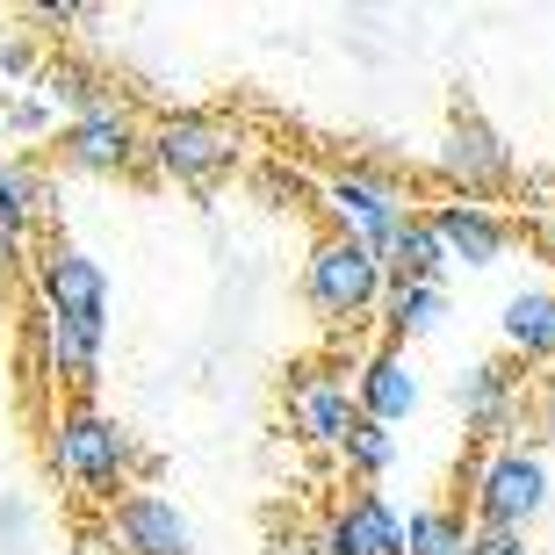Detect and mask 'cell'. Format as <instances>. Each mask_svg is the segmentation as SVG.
<instances>
[{
    "label": "cell",
    "instance_id": "obj_5",
    "mask_svg": "<svg viewBox=\"0 0 555 555\" xmlns=\"http://www.w3.org/2000/svg\"><path fill=\"white\" fill-rule=\"evenodd\" d=\"M325 217L339 238H361L369 253H383L397 238V224L412 217V203L390 173H339V181H325Z\"/></svg>",
    "mask_w": 555,
    "mask_h": 555
},
{
    "label": "cell",
    "instance_id": "obj_10",
    "mask_svg": "<svg viewBox=\"0 0 555 555\" xmlns=\"http://www.w3.org/2000/svg\"><path fill=\"white\" fill-rule=\"evenodd\" d=\"M353 418H361V404H353V390L339 383V375L304 369L296 383H288V426L304 433L310 448H339Z\"/></svg>",
    "mask_w": 555,
    "mask_h": 555
},
{
    "label": "cell",
    "instance_id": "obj_7",
    "mask_svg": "<svg viewBox=\"0 0 555 555\" xmlns=\"http://www.w3.org/2000/svg\"><path fill=\"white\" fill-rule=\"evenodd\" d=\"M59 166H73V173H138V166H152L138 116L124 102L94 108V116H73L59 138Z\"/></svg>",
    "mask_w": 555,
    "mask_h": 555
},
{
    "label": "cell",
    "instance_id": "obj_12",
    "mask_svg": "<svg viewBox=\"0 0 555 555\" xmlns=\"http://www.w3.org/2000/svg\"><path fill=\"white\" fill-rule=\"evenodd\" d=\"M325 555H412L404 548V519L375 491H353L325 527Z\"/></svg>",
    "mask_w": 555,
    "mask_h": 555
},
{
    "label": "cell",
    "instance_id": "obj_4",
    "mask_svg": "<svg viewBox=\"0 0 555 555\" xmlns=\"http://www.w3.org/2000/svg\"><path fill=\"white\" fill-rule=\"evenodd\" d=\"M469 505H476V527L483 534H527L534 513L548 505V469H541V454L527 448H498L469 483Z\"/></svg>",
    "mask_w": 555,
    "mask_h": 555
},
{
    "label": "cell",
    "instance_id": "obj_16",
    "mask_svg": "<svg viewBox=\"0 0 555 555\" xmlns=\"http://www.w3.org/2000/svg\"><path fill=\"white\" fill-rule=\"evenodd\" d=\"M375 260H383L390 282H440V268H448V253H440V238H433V224L418 217V209L397 224V238L375 253Z\"/></svg>",
    "mask_w": 555,
    "mask_h": 555
},
{
    "label": "cell",
    "instance_id": "obj_15",
    "mask_svg": "<svg viewBox=\"0 0 555 555\" xmlns=\"http://www.w3.org/2000/svg\"><path fill=\"white\" fill-rule=\"evenodd\" d=\"M43 347H51V375L73 390V404H87L94 375H102V332L94 325H65V318H43Z\"/></svg>",
    "mask_w": 555,
    "mask_h": 555
},
{
    "label": "cell",
    "instance_id": "obj_13",
    "mask_svg": "<svg viewBox=\"0 0 555 555\" xmlns=\"http://www.w3.org/2000/svg\"><path fill=\"white\" fill-rule=\"evenodd\" d=\"M353 404H361V418H383V426H397V418L418 404V375L412 361H404V347H375L369 361H361V375H353Z\"/></svg>",
    "mask_w": 555,
    "mask_h": 555
},
{
    "label": "cell",
    "instance_id": "obj_3",
    "mask_svg": "<svg viewBox=\"0 0 555 555\" xmlns=\"http://www.w3.org/2000/svg\"><path fill=\"white\" fill-rule=\"evenodd\" d=\"M238 130H224L217 116H203V108H173V116H159V124L144 130V159H152V173H166V181H188V188H209L224 181L231 166H238Z\"/></svg>",
    "mask_w": 555,
    "mask_h": 555
},
{
    "label": "cell",
    "instance_id": "obj_2",
    "mask_svg": "<svg viewBox=\"0 0 555 555\" xmlns=\"http://www.w3.org/2000/svg\"><path fill=\"white\" fill-rule=\"evenodd\" d=\"M304 296H310V310H318V318L353 325V318H369V310L390 296V274H383V260H375L361 238L325 231V238L310 246V260H304Z\"/></svg>",
    "mask_w": 555,
    "mask_h": 555
},
{
    "label": "cell",
    "instance_id": "obj_8",
    "mask_svg": "<svg viewBox=\"0 0 555 555\" xmlns=\"http://www.w3.org/2000/svg\"><path fill=\"white\" fill-rule=\"evenodd\" d=\"M440 173L462 188V203L469 195H498V188L513 181V144L498 138L476 108H454V130H448V152H440Z\"/></svg>",
    "mask_w": 555,
    "mask_h": 555
},
{
    "label": "cell",
    "instance_id": "obj_9",
    "mask_svg": "<svg viewBox=\"0 0 555 555\" xmlns=\"http://www.w3.org/2000/svg\"><path fill=\"white\" fill-rule=\"evenodd\" d=\"M426 224H433V238H440V253L462 260V268H491V260H505V246H513V224L483 203H462V195H454V203H433Z\"/></svg>",
    "mask_w": 555,
    "mask_h": 555
},
{
    "label": "cell",
    "instance_id": "obj_18",
    "mask_svg": "<svg viewBox=\"0 0 555 555\" xmlns=\"http://www.w3.org/2000/svg\"><path fill=\"white\" fill-rule=\"evenodd\" d=\"M339 462H347V476H361V483L390 476V462H397V433L383 426V418H353L347 440H339Z\"/></svg>",
    "mask_w": 555,
    "mask_h": 555
},
{
    "label": "cell",
    "instance_id": "obj_1",
    "mask_svg": "<svg viewBox=\"0 0 555 555\" xmlns=\"http://www.w3.org/2000/svg\"><path fill=\"white\" fill-rule=\"evenodd\" d=\"M51 462H59L65 483H80L87 498H102V505H124L138 491V476L152 469V454L130 440L124 426L94 404H65L59 426H51Z\"/></svg>",
    "mask_w": 555,
    "mask_h": 555
},
{
    "label": "cell",
    "instance_id": "obj_11",
    "mask_svg": "<svg viewBox=\"0 0 555 555\" xmlns=\"http://www.w3.org/2000/svg\"><path fill=\"white\" fill-rule=\"evenodd\" d=\"M108 513H116V541H124V555H195V534H188V519L173 513V498L130 491L124 505H108Z\"/></svg>",
    "mask_w": 555,
    "mask_h": 555
},
{
    "label": "cell",
    "instance_id": "obj_21",
    "mask_svg": "<svg viewBox=\"0 0 555 555\" xmlns=\"http://www.w3.org/2000/svg\"><path fill=\"white\" fill-rule=\"evenodd\" d=\"M469 527H462V513H448V505H426V513L404 519V548L412 555H469Z\"/></svg>",
    "mask_w": 555,
    "mask_h": 555
},
{
    "label": "cell",
    "instance_id": "obj_14",
    "mask_svg": "<svg viewBox=\"0 0 555 555\" xmlns=\"http://www.w3.org/2000/svg\"><path fill=\"white\" fill-rule=\"evenodd\" d=\"M454 404H462V418H469L476 440H498V433L513 426V412H519V383L498 369V361H476V369L454 375Z\"/></svg>",
    "mask_w": 555,
    "mask_h": 555
},
{
    "label": "cell",
    "instance_id": "obj_22",
    "mask_svg": "<svg viewBox=\"0 0 555 555\" xmlns=\"http://www.w3.org/2000/svg\"><path fill=\"white\" fill-rule=\"evenodd\" d=\"M469 555H527V541H519V534H483V527H476Z\"/></svg>",
    "mask_w": 555,
    "mask_h": 555
},
{
    "label": "cell",
    "instance_id": "obj_19",
    "mask_svg": "<svg viewBox=\"0 0 555 555\" xmlns=\"http://www.w3.org/2000/svg\"><path fill=\"white\" fill-rule=\"evenodd\" d=\"M37 209H43V181H37V166L0 159V231H8V238H29Z\"/></svg>",
    "mask_w": 555,
    "mask_h": 555
},
{
    "label": "cell",
    "instance_id": "obj_23",
    "mask_svg": "<svg viewBox=\"0 0 555 555\" xmlns=\"http://www.w3.org/2000/svg\"><path fill=\"white\" fill-rule=\"evenodd\" d=\"M15 274H22V238L0 231V282H15Z\"/></svg>",
    "mask_w": 555,
    "mask_h": 555
},
{
    "label": "cell",
    "instance_id": "obj_20",
    "mask_svg": "<svg viewBox=\"0 0 555 555\" xmlns=\"http://www.w3.org/2000/svg\"><path fill=\"white\" fill-rule=\"evenodd\" d=\"M383 310H390V332H397V339H412V332H433V325H440L448 296H440V282H390Z\"/></svg>",
    "mask_w": 555,
    "mask_h": 555
},
{
    "label": "cell",
    "instance_id": "obj_6",
    "mask_svg": "<svg viewBox=\"0 0 555 555\" xmlns=\"http://www.w3.org/2000/svg\"><path fill=\"white\" fill-rule=\"evenodd\" d=\"M37 296H43V318H65V325H108V274L102 260H87L80 246H51L37 253Z\"/></svg>",
    "mask_w": 555,
    "mask_h": 555
},
{
    "label": "cell",
    "instance_id": "obj_17",
    "mask_svg": "<svg viewBox=\"0 0 555 555\" xmlns=\"http://www.w3.org/2000/svg\"><path fill=\"white\" fill-rule=\"evenodd\" d=\"M505 339L519 361H555V288H519L505 304Z\"/></svg>",
    "mask_w": 555,
    "mask_h": 555
}]
</instances>
